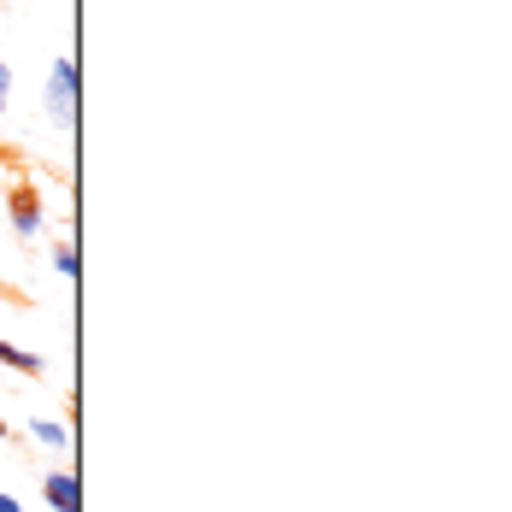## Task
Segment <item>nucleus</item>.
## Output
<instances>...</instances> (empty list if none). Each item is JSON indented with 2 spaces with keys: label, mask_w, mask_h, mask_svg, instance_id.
I'll use <instances>...</instances> for the list:
<instances>
[{
  "label": "nucleus",
  "mask_w": 512,
  "mask_h": 512,
  "mask_svg": "<svg viewBox=\"0 0 512 512\" xmlns=\"http://www.w3.org/2000/svg\"><path fill=\"white\" fill-rule=\"evenodd\" d=\"M48 112H53V124H71L77 118V65L71 59H59L48 71Z\"/></svg>",
  "instance_id": "f257e3e1"
},
{
  "label": "nucleus",
  "mask_w": 512,
  "mask_h": 512,
  "mask_svg": "<svg viewBox=\"0 0 512 512\" xmlns=\"http://www.w3.org/2000/svg\"><path fill=\"white\" fill-rule=\"evenodd\" d=\"M6 206H12V224H18V236H36V230H42V201H36V189H30V183H12Z\"/></svg>",
  "instance_id": "f03ea898"
},
{
  "label": "nucleus",
  "mask_w": 512,
  "mask_h": 512,
  "mask_svg": "<svg viewBox=\"0 0 512 512\" xmlns=\"http://www.w3.org/2000/svg\"><path fill=\"white\" fill-rule=\"evenodd\" d=\"M42 489H48V501L59 512H83V489H77V477H65V471H53L48 483H42Z\"/></svg>",
  "instance_id": "7ed1b4c3"
},
{
  "label": "nucleus",
  "mask_w": 512,
  "mask_h": 512,
  "mask_svg": "<svg viewBox=\"0 0 512 512\" xmlns=\"http://www.w3.org/2000/svg\"><path fill=\"white\" fill-rule=\"evenodd\" d=\"M0 365H18V371H42V354H24V348H12V342H0Z\"/></svg>",
  "instance_id": "20e7f679"
},
{
  "label": "nucleus",
  "mask_w": 512,
  "mask_h": 512,
  "mask_svg": "<svg viewBox=\"0 0 512 512\" xmlns=\"http://www.w3.org/2000/svg\"><path fill=\"white\" fill-rule=\"evenodd\" d=\"M36 436H42V442H53V448H71V430H65V424H53V418H42V424H36Z\"/></svg>",
  "instance_id": "39448f33"
},
{
  "label": "nucleus",
  "mask_w": 512,
  "mask_h": 512,
  "mask_svg": "<svg viewBox=\"0 0 512 512\" xmlns=\"http://www.w3.org/2000/svg\"><path fill=\"white\" fill-rule=\"evenodd\" d=\"M53 265H59L65 277H77V248H65V242H59V248H53Z\"/></svg>",
  "instance_id": "423d86ee"
},
{
  "label": "nucleus",
  "mask_w": 512,
  "mask_h": 512,
  "mask_svg": "<svg viewBox=\"0 0 512 512\" xmlns=\"http://www.w3.org/2000/svg\"><path fill=\"white\" fill-rule=\"evenodd\" d=\"M6 89H12V71L0 65V106H6Z\"/></svg>",
  "instance_id": "0eeeda50"
},
{
  "label": "nucleus",
  "mask_w": 512,
  "mask_h": 512,
  "mask_svg": "<svg viewBox=\"0 0 512 512\" xmlns=\"http://www.w3.org/2000/svg\"><path fill=\"white\" fill-rule=\"evenodd\" d=\"M0 512H24V507H18V501H12V495H0Z\"/></svg>",
  "instance_id": "6e6552de"
},
{
  "label": "nucleus",
  "mask_w": 512,
  "mask_h": 512,
  "mask_svg": "<svg viewBox=\"0 0 512 512\" xmlns=\"http://www.w3.org/2000/svg\"><path fill=\"white\" fill-rule=\"evenodd\" d=\"M0 301H12V289H6V283H0Z\"/></svg>",
  "instance_id": "1a4fd4ad"
},
{
  "label": "nucleus",
  "mask_w": 512,
  "mask_h": 512,
  "mask_svg": "<svg viewBox=\"0 0 512 512\" xmlns=\"http://www.w3.org/2000/svg\"><path fill=\"white\" fill-rule=\"evenodd\" d=\"M0 436H6V418H0Z\"/></svg>",
  "instance_id": "9d476101"
}]
</instances>
